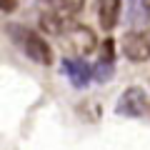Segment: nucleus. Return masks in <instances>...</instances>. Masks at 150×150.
<instances>
[{
  "instance_id": "obj_1",
  "label": "nucleus",
  "mask_w": 150,
  "mask_h": 150,
  "mask_svg": "<svg viewBox=\"0 0 150 150\" xmlns=\"http://www.w3.org/2000/svg\"><path fill=\"white\" fill-rule=\"evenodd\" d=\"M10 35H13V40L20 45V50L33 60V63H38V65H50L53 63V48H50V45L45 43V38H40L38 33L28 30V28L13 25Z\"/></svg>"
},
{
  "instance_id": "obj_2",
  "label": "nucleus",
  "mask_w": 150,
  "mask_h": 150,
  "mask_svg": "<svg viewBox=\"0 0 150 150\" xmlns=\"http://www.w3.org/2000/svg\"><path fill=\"white\" fill-rule=\"evenodd\" d=\"M123 55L133 63L150 60V33L145 30H130L123 38Z\"/></svg>"
},
{
  "instance_id": "obj_3",
  "label": "nucleus",
  "mask_w": 150,
  "mask_h": 150,
  "mask_svg": "<svg viewBox=\"0 0 150 150\" xmlns=\"http://www.w3.org/2000/svg\"><path fill=\"white\" fill-rule=\"evenodd\" d=\"M148 108V98H145L143 88H128L123 90V95L118 98V105H115V112L118 115H125V118H140Z\"/></svg>"
},
{
  "instance_id": "obj_4",
  "label": "nucleus",
  "mask_w": 150,
  "mask_h": 150,
  "mask_svg": "<svg viewBox=\"0 0 150 150\" xmlns=\"http://www.w3.org/2000/svg\"><path fill=\"white\" fill-rule=\"evenodd\" d=\"M65 40H68V48L73 50L75 55H88L95 50L98 40H95V33L85 25H68V30L63 33Z\"/></svg>"
},
{
  "instance_id": "obj_5",
  "label": "nucleus",
  "mask_w": 150,
  "mask_h": 150,
  "mask_svg": "<svg viewBox=\"0 0 150 150\" xmlns=\"http://www.w3.org/2000/svg\"><path fill=\"white\" fill-rule=\"evenodd\" d=\"M63 73L70 78V83L75 88H85L93 78V68L83 58H65L63 60Z\"/></svg>"
},
{
  "instance_id": "obj_6",
  "label": "nucleus",
  "mask_w": 150,
  "mask_h": 150,
  "mask_svg": "<svg viewBox=\"0 0 150 150\" xmlns=\"http://www.w3.org/2000/svg\"><path fill=\"white\" fill-rule=\"evenodd\" d=\"M120 8H123L120 0H98L95 3V13H98V20H100L103 30H112V28L118 25Z\"/></svg>"
},
{
  "instance_id": "obj_7",
  "label": "nucleus",
  "mask_w": 150,
  "mask_h": 150,
  "mask_svg": "<svg viewBox=\"0 0 150 150\" xmlns=\"http://www.w3.org/2000/svg\"><path fill=\"white\" fill-rule=\"evenodd\" d=\"M50 3V10L55 13V15L65 18V20H70L73 15H78V13L83 10V5H85V0H48Z\"/></svg>"
},
{
  "instance_id": "obj_8",
  "label": "nucleus",
  "mask_w": 150,
  "mask_h": 150,
  "mask_svg": "<svg viewBox=\"0 0 150 150\" xmlns=\"http://www.w3.org/2000/svg\"><path fill=\"white\" fill-rule=\"evenodd\" d=\"M68 25H70V20H65V18L55 15L53 10L40 15V28H43L45 33H50V35H63V33L68 30Z\"/></svg>"
},
{
  "instance_id": "obj_9",
  "label": "nucleus",
  "mask_w": 150,
  "mask_h": 150,
  "mask_svg": "<svg viewBox=\"0 0 150 150\" xmlns=\"http://www.w3.org/2000/svg\"><path fill=\"white\" fill-rule=\"evenodd\" d=\"M150 20V10L143 0H128V23L130 25H145Z\"/></svg>"
},
{
  "instance_id": "obj_10",
  "label": "nucleus",
  "mask_w": 150,
  "mask_h": 150,
  "mask_svg": "<svg viewBox=\"0 0 150 150\" xmlns=\"http://www.w3.org/2000/svg\"><path fill=\"white\" fill-rule=\"evenodd\" d=\"M112 73H115V68H112L110 60H100V63L93 68V78H95L98 83H108L112 78Z\"/></svg>"
},
{
  "instance_id": "obj_11",
  "label": "nucleus",
  "mask_w": 150,
  "mask_h": 150,
  "mask_svg": "<svg viewBox=\"0 0 150 150\" xmlns=\"http://www.w3.org/2000/svg\"><path fill=\"white\" fill-rule=\"evenodd\" d=\"M18 10V0H0V13H13Z\"/></svg>"
},
{
  "instance_id": "obj_12",
  "label": "nucleus",
  "mask_w": 150,
  "mask_h": 150,
  "mask_svg": "<svg viewBox=\"0 0 150 150\" xmlns=\"http://www.w3.org/2000/svg\"><path fill=\"white\" fill-rule=\"evenodd\" d=\"M103 60L112 63V40H105V45H103Z\"/></svg>"
},
{
  "instance_id": "obj_13",
  "label": "nucleus",
  "mask_w": 150,
  "mask_h": 150,
  "mask_svg": "<svg viewBox=\"0 0 150 150\" xmlns=\"http://www.w3.org/2000/svg\"><path fill=\"white\" fill-rule=\"evenodd\" d=\"M143 3H145V5H148V10H150V0H143Z\"/></svg>"
}]
</instances>
